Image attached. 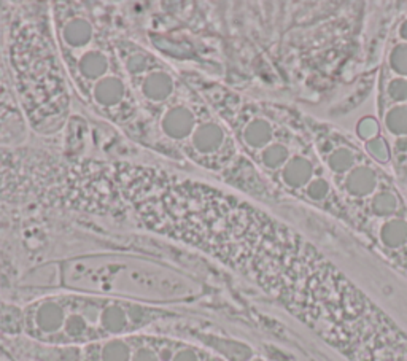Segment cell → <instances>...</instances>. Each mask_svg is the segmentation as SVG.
<instances>
[{
  "label": "cell",
  "instance_id": "cell-1",
  "mask_svg": "<svg viewBox=\"0 0 407 361\" xmlns=\"http://www.w3.org/2000/svg\"><path fill=\"white\" fill-rule=\"evenodd\" d=\"M280 301L347 361H407V333L304 239L293 241Z\"/></svg>",
  "mask_w": 407,
  "mask_h": 361
},
{
  "label": "cell",
  "instance_id": "cell-2",
  "mask_svg": "<svg viewBox=\"0 0 407 361\" xmlns=\"http://www.w3.org/2000/svg\"><path fill=\"white\" fill-rule=\"evenodd\" d=\"M304 121L345 211V228L407 278V188L353 134L309 113Z\"/></svg>",
  "mask_w": 407,
  "mask_h": 361
},
{
  "label": "cell",
  "instance_id": "cell-3",
  "mask_svg": "<svg viewBox=\"0 0 407 361\" xmlns=\"http://www.w3.org/2000/svg\"><path fill=\"white\" fill-rule=\"evenodd\" d=\"M299 108L248 102L236 120V141L280 199L329 215L345 226V211Z\"/></svg>",
  "mask_w": 407,
  "mask_h": 361
},
{
  "label": "cell",
  "instance_id": "cell-4",
  "mask_svg": "<svg viewBox=\"0 0 407 361\" xmlns=\"http://www.w3.org/2000/svg\"><path fill=\"white\" fill-rule=\"evenodd\" d=\"M376 108L397 176L407 166V8L398 11L387 31L377 77Z\"/></svg>",
  "mask_w": 407,
  "mask_h": 361
},
{
  "label": "cell",
  "instance_id": "cell-5",
  "mask_svg": "<svg viewBox=\"0 0 407 361\" xmlns=\"http://www.w3.org/2000/svg\"><path fill=\"white\" fill-rule=\"evenodd\" d=\"M182 342L159 337L127 336L124 361H178Z\"/></svg>",
  "mask_w": 407,
  "mask_h": 361
},
{
  "label": "cell",
  "instance_id": "cell-6",
  "mask_svg": "<svg viewBox=\"0 0 407 361\" xmlns=\"http://www.w3.org/2000/svg\"><path fill=\"white\" fill-rule=\"evenodd\" d=\"M197 126L199 123H197L196 110L183 104L171 106L161 116V131L172 141L190 139Z\"/></svg>",
  "mask_w": 407,
  "mask_h": 361
},
{
  "label": "cell",
  "instance_id": "cell-7",
  "mask_svg": "<svg viewBox=\"0 0 407 361\" xmlns=\"http://www.w3.org/2000/svg\"><path fill=\"white\" fill-rule=\"evenodd\" d=\"M141 94L150 102L162 104L167 102L169 99L173 96L176 91V80L167 71H159V69H153V71L145 72L143 78L138 85Z\"/></svg>",
  "mask_w": 407,
  "mask_h": 361
},
{
  "label": "cell",
  "instance_id": "cell-8",
  "mask_svg": "<svg viewBox=\"0 0 407 361\" xmlns=\"http://www.w3.org/2000/svg\"><path fill=\"white\" fill-rule=\"evenodd\" d=\"M110 71V59L103 50L88 46L83 50V55L78 57L77 72L83 78L85 83H92L94 86L97 81L107 77Z\"/></svg>",
  "mask_w": 407,
  "mask_h": 361
},
{
  "label": "cell",
  "instance_id": "cell-9",
  "mask_svg": "<svg viewBox=\"0 0 407 361\" xmlns=\"http://www.w3.org/2000/svg\"><path fill=\"white\" fill-rule=\"evenodd\" d=\"M126 83L118 73L107 75L92 86V99L102 110H112L121 106L126 97Z\"/></svg>",
  "mask_w": 407,
  "mask_h": 361
},
{
  "label": "cell",
  "instance_id": "cell-10",
  "mask_svg": "<svg viewBox=\"0 0 407 361\" xmlns=\"http://www.w3.org/2000/svg\"><path fill=\"white\" fill-rule=\"evenodd\" d=\"M62 42L67 48L80 50L88 48L92 45V38H94V27L91 22L85 18H73L64 24L61 32Z\"/></svg>",
  "mask_w": 407,
  "mask_h": 361
},
{
  "label": "cell",
  "instance_id": "cell-11",
  "mask_svg": "<svg viewBox=\"0 0 407 361\" xmlns=\"http://www.w3.org/2000/svg\"><path fill=\"white\" fill-rule=\"evenodd\" d=\"M248 361H267L264 358H252V360H248Z\"/></svg>",
  "mask_w": 407,
  "mask_h": 361
}]
</instances>
